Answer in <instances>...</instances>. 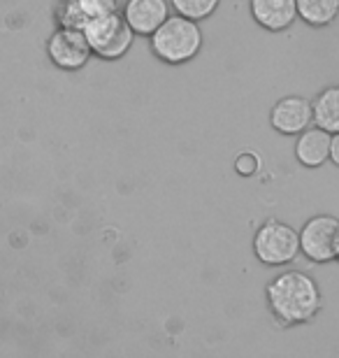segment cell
Returning a JSON list of instances; mask_svg holds the SVG:
<instances>
[{"label": "cell", "instance_id": "obj_1", "mask_svg": "<svg viewBox=\"0 0 339 358\" xmlns=\"http://www.w3.org/2000/svg\"><path fill=\"white\" fill-rule=\"evenodd\" d=\"M268 305L274 319L284 326H298L312 321L323 305L319 284L300 270H288L268 284Z\"/></svg>", "mask_w": 339, "mask_h": 358}, {"label": "cell", "instance_id": "obj_2", "mask_svg": "<svg viewBox=\"0 0 339 358\" xmlns=\"http://www.w3.org/2000/svg\"><path fill=\"white\" fill-rule=\"evenodd\" d=\"M200 49H203V31L198 21L182 14L168 17L151 33V52L170 66L196 59Z\"/></svg>", "mask_w": 339, "mask_h": 358}, {"label": "cell", "instance_id": "obj_3", "mask_svg": "<svg viewBox=\"0 0 339 358\" xmlns=\"http://www.w3.org/2000/svg\"><path fill=\"white\" fill-rule=\"evenodd\" d=\"M84 33L91 45V52L100 56L103 61H117L121 56H126L135 38L131 24L119 12L103 14V17L93 19L84 28Z\"/></svg>", "mask_w": 339, "mask_h": 358}, {"label": "cell", "instance_id": "obj_4", "mask_svg": "<svg viewBox=\"0 0 339 358\" xmlns=\"http://www.w3.org/2000/svg\"><path fill=\"white\" fill-rule=\"evenodd\" d=\"M254 254L263 266H286L300 254V233L284 221H265L254 238Z\"/></svg>", "mask_w": 339, "mask_h": 358}, {"label": "cell", "instance_id": "obj_5", "mask_svg": "<svg viewBox=\"0 0 339 358\" xmlns=\"http://www.w3.org/2000/svg\"><path fill=\"white\" fill-rule=\"evenodd\" d=\"M339 219L319 214L309 219L300 231V252L314 263H330L337 259Z\"/></svg>", "mask_w": 339, "mask_h": 358}, {"label": "cell", "instance_id": "obj_6", "mask_svg": "<svg viewBox=\"0 0 339 358\" xmlns=\"http://www.w3.org/2000/svg\"><path fill=\"white\" fill-rule=\"evenodd\" d=\"M47 54L61 70H79L91 59V45L82 28L61 26L47 42Z\"/></svg>", "mask_w": 339, "mask_h": 358}, {"label": "cell", "instance_id": "obj_7", "mask_svg": "<svg viewBox=\"0 0 339 358\" xmlns=\"http://www.w3.org/2000/svg\"><path fill=\"white\" fill-rule=\"evenodd\" d=\"M314 121V105L302 96H286L272 107L270 124L281 135H300Z\"/></svg>", "mask_w": 339, "mask_h": 358}, {"label": "cell", "instance_id": "obj_8", "mask_svg": "<svg viewBox=\"0 0 339 358\" xmlns=\"http://www.w3.org/2000/svg\"><path fill=\"white\" fill-rule=\"evenodd\" d=\"M119 12V0H59L54 17L61 26L84 28L103 14Z\"/></svg>", "mask_w": 339, "mask_h": 358}, {"label": "cell", "instance_id": "obj_9", "mask_svg": "<svg viewBox=\"0 0 339 358\" xmlns=\"http://www.w3.org/2000/svg\"><path fill=\"white\" fill-rule=\"evenodd\" d=\"M124 17L131 24L135 35H149L163 24L168 14V3L165 0H128L124 5Z\"/></svg>", "mask_w": 339, "mask_h": 358}, {"label": "cell", "instance_id": "obj_10", "mask_svg": "<svg viewBox=\"0 0 339 358\" xmlns=\"http://www.w3.org/2000/svg\"><path fill=\"white\" fill-rule=\"evenodd\" d=\"M251 14L268 31H286L298 17V0H251Z\"/></svg>", "mask_w": 339, "mask_h": 358}, {"label": "cell", "instance_id": "obj_11", "mask_svg": "<svg viewBox=\"0 0 339 358\" xmlns=\"http://www.w3.org/2000/svg\"><path fill=\"white\" fill-rule=\"evenodd\" d=\"M330 145H333V133L319 126L307 128L295 142V159L305 168H321L330 159Z\"/></svg>", "mask_w": 339, "mask_h": 358}, {"label": "cell", "instance_id": "obj_12", "mask_svg": "<svg viewBox=\"0 0 339 358\" xmlns=\"http://www.w3.org/2000/svg\"><path fill=\"white\" fill-rule=\"evenodd\" d=\"M314 124L328 133H339V87H330L314 100Z\"/></svg>", "mask_w": 339, "mask_h": 358}, {"label": "cell", "instance_id": "obj_13", "mask_svg": "<svg viewBox=\"0 0 339 358\" xmlns=\"http://www.w3.org/2000/svg\"><path fill=\"white\" fill-rule=\"evenodd\" d=\"M337 14L339 0H298V17L314 28L333 24Z\"/></svg>", "mask_w": 339, "mask_h": 358}, {"label": "cell", "instance_id": "obj_14", "mask_svg": "<svg viewBox=\"0 0 339 358\" xmlns=\"http://www.w3.org/2000/svg\"><path fill=\"white\" fill-rule=\"evenodd\" d=\"M221 0H170V5L175 7L177 14L189 19H207L216 7H219Z\"/></svg>", "mask_w": 339, "mask_h": 358}, {"label": "cell", "instance_id": "obj_15", "mask_svg": "<svg viewBox=\"0 0 339 358\" xmlns=\"http://www.w3.org/2000/svg\"><path fill=\"white\" fill-rule=\"evenodd\" d=\"M235 170L240 173L242 177H251L261 170V159L254 154V152H242L240 156L235 159Z\"/></svg>", "mask_w": 339, "mask_h": 358}, {"label": "cell", "instance_id": "obj_16", "mask_svg": "<svg viewBox=\"0 0 339 358\" xmlns=\"http://www.w3.org/2000/svg\"><path fill=\"white\" fill-rule=\"evenodd\" d=\"M330 161L339 166V133L333 135V145H330Z\"/></svg>", "mask_w": 339, "mask_h": 358}, {"label": "cell", "instance_id": "obj_17", "mask_svg": "<svg viewBox=\"0 0 339 358\" xmlns=\"http://www.w3.org/2000/svg\"><path fill=\"white\" fill-rule=\"evenodd\" d=\"M337 261H339V240H337Z\"/></svg>", "mask_w": 339, "mask_h": 358}]
</instances>
